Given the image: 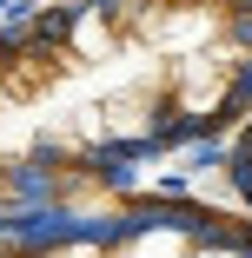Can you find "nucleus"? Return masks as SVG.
Wrapping results in <instances>:
<instances>
[{
	"mask_svg": "<svg viewBox=\"0 0 252 258\" xmlns=\"http://www.w3.org/2000/svg\"><path fill=\"white\" fill-rule=\"evenodd\" d=\"M252 106V0H86L0 40V179L139 166Z\"/></svg>",
	"mask_w": 252,
	"mask_h": 258,
	"instance_id": "obj_1",
	"label": "nucleus"
},
{
	"mask_svg": "<svg viewBox=\"0 0 252 258\" xmlns=\"http://www.w3.org/2000/svg\"><path fill=\"white\" fill-rule=\"evenodd\" d=\"M139 166H33L0 179V258H252V225Z\"/></svg>",
	"mask_w": 252,
	"mask_h": 258,
	"instance_id": "obj_2",
	"label": "nucleus"
},
{
	"mask_svg": "<svg viewBox=\"0 0 252 258\" xmlns=\"http://www.w3.org/2000/svg\"><path fill=\"white\" fill-rule=\"evenodd\" d=\"M232 185H239L245 212H252V113H245V126H239V139H232Z\"/></svg>",
	"mask_w": 252,
	"mask_h": 258,
	"instance_id": "obj_3",
	"label": "nucleus"
}]
</instances>
